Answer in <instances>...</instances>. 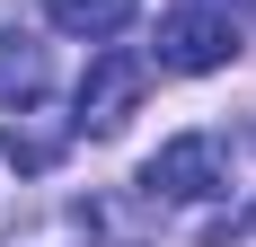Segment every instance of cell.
I'll return each mask as SVG.
<instances>
[{
    "mask_svg": "<svg viewBox=\"0 0 256 247\" xmlns=\"http://www.w3.org/2000/svg\"><path fill=\"white\" fill-rule=\"evenodd\" d=\"M230 53H238V18L212 0H186L159 18V71H221Z\"/></svg>",
    "mask_w": 256,
    "mask_h": 247,
    "instance_id": "6da1fadb",
    "label": "cell"
},
{
    "mask_svg": "<svg viewBox=\"0 0 256 247\" xmlns=\"http://www.w3.org/2000/svg\"><path fill=\"white\" fill-rule=\"evenodd\" d=\"M0 150H9L18 168H53V150H62V132H36L26 115H9V132H0Z\"/></svg>",
    "mask_w": 256,
    "mask_h": 247,
    "instance_id": "8992f818",
    "label": "cell"
},
{
    "mask_svg": "<svg viewBox=\"0 0 256 247\" xmlns=\"http://www.w3.org/2000/svg\"><path fill=\"white\" fill-rule=\"evenodd\" d=\"M221 186H230V150L212 132H186V142L150 150V168H142V194H159V203H204Z\"/></svg>",
    "mask_w": 256,
    "mask_h": 247,
    "instance_id": "7a4b0ae2",
    "label": "cell"
},
{
    "mask_svg": "<svg viewBox=\"0 0 256 247\" xmlns=\"http://www.w3.org/2000/svg\"><path fill=\"white\" fill-rule=\"evenodd\" d=\"M142 88H150V62L142 53H98L88 62V80H80V132H124V115L142 106Z\"/></svg>",
    "mask_w": 256,
    "mask_h": 247,
    "instance_id": "3957f363",
    "label": "cell"
},
{
    "mask_svg": "<svg viewBox=\"0 0 256 247\" xmlns=\"http://www.w3.org/2000/svg\"><path fill=\"white\" fill-rule=\"evenodd\" d=\"M132 9L142 0H44V26H62V36H124Z\"/></svg>",
    "mask_w": 256,
    "mask_h": 247,
    "instance_id": "277c9868",
    "label": "cell"
},
{
    "mask_svg": "<svg viewBox=\"0 0 256 247\" xmlns=\"http://www.w3.org/2000/svg\"><path fill=\"white\" fill-rule=\"evenodd\" d=\"M36 98H44V53H36V44H9V36H0V106L18 115V106H36Z\"/></svg>",
    "mask_w": 256,
    "mask_h": 247,
    "instance_id": "5b68a950",
    "label": "cell"
}]
</instances>
